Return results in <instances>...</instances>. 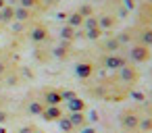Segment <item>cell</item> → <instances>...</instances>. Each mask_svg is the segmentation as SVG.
Wrapping results in <instances>:
<instances>
[{
	"label": "cell",
	"mask_w": 152,
	"mask_h": 133,
	"mask_svg": "<svg viewBox=\"0 0 152 133\" xmlns=\"http://www.w3.org/2000/svg\"><path fill=\"white\" fill-rule=\"evenodd\" d=\"M40 100H42L46 106H61V104L65 102V96H63V92L56 89V87H44V89L40 92Z\"/></svg>",
	"instance_id": "6da1fadb"
},
{
	"label": "cell",
	"mask_w": 152,
	"mask_h": 133,
	"mask_svg": "<svg viewBox=\"0 0 152 133\" xmlns=\"http://www.w3.org/2000/svg\"><path fill=\"white\" fill-rule=\"evenodd\" d=\"M23 83V77H21V67H11L2 79H0V85H4V87H17Z\"/></svg>",
	"instance_id": "7a4b0ae2"
},
{
	"label": "cell",
	"mask_w": 152,
	"mask_h": 133,
	"mask_svg": "<svg viewBox=\"0 0 152 133\" xmlns=\"http://www.w3.org/2000/svg\"><path fill=\"white\" fill-rule=\"evenodd\" d=\"M63 96H65L69 112H81V110H86V100L83 98H79V96H75L71 92H63Z\"/></svg>",
	"instance_id": "3957f363"
},
{
	"label": "cell",
	"mask_w": 152,
	"mask_h": 133,
	"mask_svg": "<svg viewBox=\"0 0 152 133\" xmlns=\"http://www.w3.org/2000/svg\"><path fill=\"white\" fill-rule=\"evenodd\" d=\"M48 38H50L48 27H46L44 23H34V27L29 29V40L36 42V44H42V42H46Z\"/></svg>",
	"instance_id": "277c9868"
},
{
	"label": "cell",
	"mask_w": 152,
	"mask_h": 133,
	"mask_svg": "<svg viewBox=\"0 0 152 133\" xmlns=\"http://www.w3.org/2000/svg\"><path fill=\"white\" fill-rule=\"evenodd\" d=\"M40 116H42L46 123H58V121L65 116V110H63V106H46Z\"/></svg>",
	"instance_id": "5b68a950"
},
{
	"label": "cell",
	"mask_w": 152,
	"mask_h": 133,
	"mask_svg": "<svg viewBox=\"0 0 152 133\" xmlns=\"http://www.w3.org/2000/svg\"><path fill=\"white\" fill-rule=\"evenodd\" d=\"M69 118H71V123L75 125V129H77V131L90 125V121H88V114H86V110H81V112H69Z\"/></svg>",
	"instance_id": "8992f818"
},
{
	"label": "cell",
	"mask_w": 152,
	"mask_h": 133,
	"mask_svg": "<svg viewBox=\"0 0 152 133\" xmlns=\"http://www.w3.org/2000/svg\"><path fill=\"white\" fill-rule=\"evenodd\" d=\"M25 108H27V112H29V114H34V116H40V114L44 112L46 104H44V102H42L40 98H34V100H27Z\"/></svg>",
	"instance_id": "52a82bcc"
},
{
	"label": "cell",
	"mask_w": 152,
	"mask_h": 133,
	"mask_svg": "<svg viewBox=\"0 0 152 133\" xmlns=\"http://www.w3.org/2000/svg\"><path fill=\"white\" fill-rule=\"evenodd\" d=\"M75 71H77V77L79 79H90V75L94 73V65L92 63H79L77 67H75Z\"/></svg>",
	"instance_id": "ba28073f"
},
{
	"label": "cell",
	"mask_w": 152,
	"mask_h": 133,
	"mask_svg": "<svg viewBox=\"0 0 152 133\" xmlns=\"http://www.w3.org/2000/svg\"><path fill=\"white\" fill-rule=\"evenodd\" d=\"M31 17H34V11L23 9V7H15V19L17 21H29Z\"/></svg>",
	"instance_id": "9c48e42d"
},
{
	"label": "cell",
	"mask_w": 152,
	"mask_h": 133,
	"mask_svg": "<svg viewBox=\"0 0 152 133\" xmlns=\"http://www.w3.org/2000/svg\"><path fill=\"white\" fill-rule=\"evenodd\" d=\"M42 4H44V0H17V7H23L29 11H38Z\"/></svg>",
	"instance_id": "30bf717a"
},
{
	"label": "cell",
	"mask_w": 152,
	"mask_h": 133,
	"mask_svg": "<svg viewBox=\"0 0 152 133\" xmlns=\"http://www.w3.org/2000/svg\"><path fill=\"white\" fill-rule=\"evenodd\" d=\"M102 63H104V67H108V69H121V67H125V60H123V58H117V56H106Z\"/></svg>",
	"instance_id": "8fae6325"
},
{
	"label": "cell",
	"mask_w": 152,
	"mask_h": 133,
	"mask_svg": "<svg viewBox=\"0 0 152 133\" xmlns=\"http://www.w3.org/2000/svg\"><path fill=\"white\" fill-rule=\"evenodd\" d=\"M58 127H61V131H65V133H75V131H77V129H75V125L71 123L69 114H65V116L58 121Z\"/></svg>",
	"instance_id": "7c38bea8"
},
{
	"label": "cell",
	"mask_w": 152,
	"mask_h": 133,
	"mask_svg": "<svg viewBox=\"0 0 152 133\" xmlns=\"http://www.w3.org/2000/svg\"><path fill=\"white\" fill-rule=\"evenodd\" d=\"M83 21H86V17L77 11V13H73L71 15V19H69V25L71 27H79V25H83Z\"/></svg>",
	"instance_id": "4fadbf2b"
},
{
	"label": "cell",
	"mask_w": 152,
	"mask_h": 133,
	"mask_svg": "<svg viewBox=\"0 0 152 133\" xmlns=\"http://www.w3.org/2000/svg\"><path fill=\"white\" fill-rule=\"evenodd\" d=\"M121 77L125 81H131V79H135V71H131V67H121Z\"/></svg>",
	"instance_id": "5bb4252c"
},
{
	"label": "cell",
	"mask_w": 152,
	"mask_h": 133,
	"mask_svg": "<svg viewBox=\"0 0 152 133\" xmlns=\"http://www.w3.org/2000/svg\"><path fill=\"white\" fill-rule=\"evenodd\" d=\"M17 133H42V131H40L36 125H31V123H29V125H23V127H19V129H17Z\"/></svg>",
	"instance_id": "9a60e30c"
},
{
	"label": "cell",
	"mask_w": 152,
	"mask_h": 133,
	"mask_svg": "<svg viewBox=\"0 0 152 133\" xmlns=\"http://www.w3.org/2000/svg\"><path fill=\"white\" fill-rule=\"evenodd\" d=\"M75 38V27H71V25H67V27H63V40H73Z\"/></svg>",
	"instance_id": "2e32d148"
},
{
	"label": "cell",
	"mask_w": 152,
	"mask_h": 133,
	"mask_svg": "<svg viewBox=\"0 0 152 133\" xmlns=\"http://www.w3.org/2000/svg\"><path fill=\"white\" fill-rule=\"evenodd\" d=\"M121 125L123 127H135V118H131L127 112H123L121 114Z\"/></svg>",
	"instance_id": "e0dca14e"
},
{
	"label": "cell",
	"mask_w": 152,
	"mask_h": 133,
	"mask_svg": "<svg viewBox=\"0 0 152 133\" xmlns=\"http://www.w3.org/2000/svg\"><path fill=\"white\" fill-rule=\"evenodd\" d=\"M11 121V112L4 110V108H0V125H7Z\"/></svg>",
	"instance_id": "ac0fdd59"
},
{
	"label": "cell",
	"mask_w": 152,
	"mask_h": 133,
	"mask_svg": "<svg viewBox=\"0 0 152 133\" xmlns=\"http://www.w3.org/2000/svg\"><path fill=\"white\" fill-rule=\"evenodd\" d=\"M4 7H7V0H0V11H2Z\"/></svg>",
	"instance_id": "d6986e66"
},
{
	"label": "cell",
	"mask_w": 152,
	"mask_h": 133,
	"mask_svg": "<svg viewBox=\"0 0 152 133\" xmlns=\"http://www.w3.org/2000/svg\"><path fill=\"white\" fill-rule=\"evenodd\" d=\"M0 133H7V131H4V127H2V125H0Z\"/></svg>",
	"instance_id": "ffe728a7"
}]
</instances>
